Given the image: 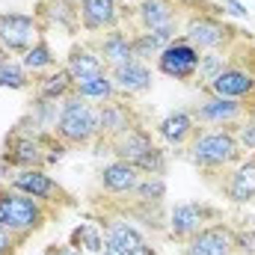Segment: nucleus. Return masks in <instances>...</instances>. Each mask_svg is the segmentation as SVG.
I'll return each mask as SVG.
<instances>
[{
    "label": "nucleus",
    "mask_w": 255,
    "mask_h": 255,
    "mask_svg": "<svg viewBox=\"0 0 255 255\" xmlns=\"http://www.w3.org/2000/svg\"><path fill=\"white\" fill-rule=\"evenodd\" d=\"M45 217H48L45 202L12 190V187H0V229H6L24 241L45 226Z\"/></svg>",
    "instance_id": "f257e3e1"
},
{
    "label": "nucleus",
    "mask_w": 255,
    "mask_h": 255,
    "mask_svg": "<svg viewBox=\"0 0 255 255\" xmlns=\"http://www.w3.org/2000/svg\"><path fill=\"white\" fill-rule=\"evenodd\" d=\"M54 136L63 139L65 145H86V142H92L98 136V110L89 107L86 98H80L77 92L63 98Z\"/></svg>",
    "instance_id": "f03ea898"
},
{
    "label": "nucleus",
    "mask_w": 255,
    "mask_h": 255,
    "mask_svg": "<svg viewBox=\"0 0 255 255\" xmlns=\"http://www.w3.org/2000/svg\"><path fill=\"white\" fill-rule=\"evenodd\" d=\"M241 142L232 130H211V133H196L190 142V160L202 169H220L235 160H241Z\"/></svg>",
    "instance_id": "7ed1b4c3"
},
{
    "label": "nucleus",
    "mask_w": 255,
    "mask_h": 255,
    "mask_svg": "<svg viewBox=\"0 0 255 255\" xmlns=\"http://www.w3.org/2000/svg\"><path fill=\"white\" fill-rule=\"evenodd\" d=\"M48 136L51 133H27L15 130L6 139L3 148V163L15 169H42L45 166V151H48Z\"/></svg>",
    "instance_id": "20e7f679"
},
{
    "label": "nucleus",
    "mask_w": 255,
    "mask_h": 255,
    "mask_svg": "<svg viewBox=\"0 0 255 255\" xmlns=\"http://www.w3.org/2000/svg\"><path fill=\"white\" fill-rule=\"evenodd\" d=\"M39 42V21L21 12L0 15V54H27Z\"/></svg>",
    "instance_id": "39448f33"
},
{
    "label": "nucleus",
    "mask_w": 255,
    "mask_h": 255,
    "mask_svg": "<svg viewBox=\"0 0 255 255\" xmlns=\"http://www.w3.org/2000/svg\"><path fill=\"white\" fill-rule=\"evenodd\" d=\"M199 60H202V54L187 39H175L160 51L157 68H160V74H166L172 80H193L199 74Z\"/></svg>",
    "instance_id": "423d86ee"
},
{
    "label": "nucleus",
    "mask_w": 255,
    "mask_h": 255,
    "mask_svg": "<svg viewBox=\"0 0 255 255\" xmlns=\"http://www.w3.org/2000/svg\"><path fill=\"white\" fill-rule=\"evenodd\" d=\"M9 187L18 193H27L39 202H51V205H68V193L45 172V169H18L9 178Z\"/></svg>",
    "instance_id": "0eeeda50"
},
{
    "label": "nucleus",
    "mask_w": 255,
    "mask_h": 255,
    "mask_svg": "<svg viewBox=\"0 0 255 255\" xmlns=\"http://www.w3.org/2000/svg\"><path fill=\"white\" fill-rule=\"evenodd\" d=\"M232 33L235 30L214 15H196V18H190V24L184 30V39L196 51H217L232 39Z\"/></svg>",
    "instance_id": "6e6552de"
},
{
    "label": "nucleus",
    "mask_w": 255,
    "mask_h": 255,
    "mask_svg": "<svg viewBox=\"0 0 255 255\" xmlns=\"http://www.w3.org/2000/svg\"><path fill=\"white\" fill-rule=\"evenodd\" d=\"M211 217H217L214 208H208V205H202V202H181V205H175L172 214H169V232H172V238H178V241H190L196 232L205 229V223H208Z\"/></svg>",
    "instance_id": "1a4fd4ad"
},
{
    "label": "nucleus",
    "mask_w": 255,
    "mask_h": 255,
    "mask_svg": "<svg viewBox=\"0 0 255 255\" xmlns=\"http://www.w3.org/2000/svg\"><path fill=\"white\" fill-rule=\"evenodd\" d=\"M238 253V238L226 226H205L187 241L184 255H235Z\"/></svg>",
    "instance_id": "9d476101"
},
{
    "label": "nucleus",
    "mask_w": 255,
    "mask_h": 255,
    "mask_svg": "<svg viewBox=\"0 0 255 255\" xmlns=\"http://www.w3.org/2000/svg\"><path fill=\"white\" fill-rule=\"evenodd\" d=\"M211 95H220V98H253L255 95V71L250 68H238V65H229L223 68L211 83H208Z\"/></svg>",
    "instance_id": "9b49d317"
},
{
    "label": "nucleus",
    "mask_w": 255,
    "mask_h": 255,
    "mask_svg": "<svg viewBox=\"0 0 255 255\" xmlns=\"http://www.w3.org/2000/svg\"><path fill=\"white\" fill-rule=\"evenodd\" d=\"M110 145H113L116 160H125V163H136L142 154H148V151L154 148L151 133H148L145 128H139V125L128 128V130H122V133H116V136L110 139Z\"/></svg>",
    "instance_id": "f8f14e48"
},
{
    "label": "nucleus",
    "mask_w": 255,
    "mask_h": 255,
    "mask_svg": "<svg viewBox=\"0 0 255 255\" xmlns=\"http://www.w3.org/2000/svg\"><path fill=\"white\" fill-rule=\"evenodd\" d=\"M77 15H80L83 30H89V33L113 30L119 21V6H116V0H83Z\"/></svg>",
    "instance_id": "ddd939ff"
},
{
    "label": "nucleus",
    "mask_w": 255,
    "mask_h": 255,
    "mask_svg": "<svg viewBox=\"0 0 255 255\" xmlns=\"http://www.w3.org/2000/svg\"><path fill=\"white\" fill-rule=\"evenodd\" d=\"M247 104L235 101V98H220V95H211L202 107H196V116L199 122H211V125H232L244 116Z\"/></svg>",
    "instance_id": "4468645a"
},
{
    "label": "nucleus",
    "mask_w": 255,
    "mask_h": 255,
    "mask_svg": "<svg viewBox=\"0 0 255 255\" xmlns=\"http://www.w3.org/2000/svg\"><path fill=\"white\" fill-rule=\"evenodd\" d=\"M110 80L119 92H128V95H136V92H145L151 86V71L148 65L139 63V60H130V63H122L116 68H110Z\"/></svg>",
    "instance_id": "2eb2a0df"
},
{
    "label": "nucleus",
    "mask_w": 255,
    "mask_h": 255,
    "mask_svg": "<svg viewBox=\"0 0 255 255\" xmlns=\"http://www.w3.org/2000/svg\"><path fill=\"white\" fill-rule=\"evenodd\" d=\"M139 169L133 166V163H125V160H113V163H107L104 169H101V175H98V181H101V187L110 193H133V187L139 184Z\"/></svg>",
    "instance_id": "dca6fc26"
},
{
    "label": "nucleus",
    "mask_w": 255,
    "mask_h": 255,
    "mask_svg": "<svg viewBox=\"0 0 255 255\" xmlns=\"http://www.w3.org/2000/svg\"><path fill=\"white\" fill-rule=\"evenodd\" d=\"M65 71L71 74L74 89H77V83H86V80L104 74V63H101V57H98L95 51H89V48H71L68 63H65Z\"/></svg>",
    "instance_id": "f3484780"
},
{
    "label": "nucleus",
    "mask_w": 255,
    "mask_h": 255,
    "mask_svg": "<svg viewBox=\"0 0 255 255\" xmlns=\"http://www.w3.org/2000/svg\"><path fill=\"white\" fill-rule=\"evenodd\" d=\"M98 57H101V63L110 65V68H116V65H122V63H130L133 60L130 39H128L122 30H110L101 39V45H98Z\"/></svg>",
    "instance_id": "a211bd4d"
},
{
    "label": "nucleus",
    "mask_w": 255,
    "mask_h": 255,
    "mask_svg": "<svg viewBox=\"0 0 255 255\" xmlns=\"http://www.w3.org/2000/svg\"><path fill=\"white\" fill-rule=\"evenodd\" d=\"M172 42V27H160V30H145L139 36L130 39L133 48V60H148V57H160V51Z\"/></svg>",
    "instance_id": "6ab92c4d"
},
{
    "label": "nucleus",
    "mask_w": 255,
    "mask_h": 255,
    "mask_svg": "<svg viewBox=\"0 0 255 255\" xmlns=\"http://www.w3.org/2000/svg\"><path fill=\"white\" fill-rule=\"evenodd\" d=\"M157 133H160L166 142H172V145H184L187 139L196 136V119H193L190 113H184V110L169 113V116L157 125Z\"/></svg>",
    "instance_id": "aec40b11"
},
{
    "label": "nucleus",
    "mask_w": 255,
    "mask_h": 255,
    "mask_svg": "<svg viewBox=\"0 0 255 255\" xmlns=\"http://www.w3.org/2000/svg\"><path fill=\"white\" fill-rule=\"evenodd\" d=\"M136 15H139L142 30H160V27H172L175 6L172 0H142Z\"/></svg>",
    "instance_id": "412c9836"
},
{
    "label": "nucleus",
    "mask_w": 255,
    "mask_h": 255,
    "mask_svg": "<svg viewBox=\"0 0 255 255\" xmlns=\"http://www.w3.org/2000/svg\"><path fill=\"white\" fill-rule=\"evenodd\" d=\"M226 193H229V199H232L235 205H247V202L255 199V154L247 160V163L238 166V172L232 175L229 190Z\"/></svg>",
    "instance_id": "4be33fe9"
},
{
    "label": "nucleus",
    "mask_w": 255,
    "mask_h": 255,
    "mask_svg": "<svg viewBox=\"0 0 255 255\" xmlns=\"http://www.w3.org/2000/svg\"><path fill=\"white\" fill-rule=\"evenodd\" d=\"M128 128H133L130 122V110H128L125 104H101L98 107V133L101 136H116V133H122Z\"/></svg>",
    "instance_id": "5701e85b"
},
{
    "label": "nucleus",
    "mask_w": 255,
    "mask_h": 255,
    "mask_svg": "<svg viewBox=\"0 0 255 255\" xmlns=\"http://www.w3.org/2000/svg\"><path fill=\"white\" fill-rule=\"evenodd\" d=\"M36 92L42 101H63L68 95H74V80L65 68H57L51 74H45L39 83H36Z\"/></svg>",
    "instance_id": "b1692460"
},
{
    "label": "nucleus",
    "mask_w": 255,
    "mask_h": 255,
    "mask_svg": "<svg viewBox=\"0 0 255 255\" xmlns=\"http://www.w3.org/2000/svg\"><path fill=\"white\" fill-rule=\"evenodd\" d=\"M139 244H142V235H139L130 223L116 220V223L107 226V247H116V250H122V253L128 255L133 247H139Z\"/></svg>",
    "instance_id": "393cba45"
},
{
    "label": "nucleus",
    "mask_w": 255,
    "mask_h": 255,
    "mask_svg": "<svg viewBox=\"0 0 255 255\" xmlns=\"http://www.w3.org/2000/svg\"><path fill=\"white\" fill-rule=\"evenodd\" d=\"M74 92H77L80 98H86V101H110L113 92H116V86H113L110 74L104 71V74H98V77H92V80H86V83H77Z\"/></svg>",
    "instance_id": "a878e982"
},
{
    "label": "nucleus",
    "mask_w": 255,
    "mask_h": 255,
    "mask_svg": "<svg viewBox=\"0 0 255 255\" xmlns=\"http://www.w3.org/2000/svg\"><path fill=\"white\" fill-rule=\"evenodd\" d=\"M24 68L27 71H45V68H54V51L45 39H39L27 54H24Z\"/></svg>",
    "instance_id": "bb28decb"
},
{
    "label": "nucleus",
    "mask_w": 255,
    "mask_h": 255,
    "mask_svg": "<svg viewBox=\"0 0 255 255\" xmlns=\"http://www.w3.org/2000/svg\"><path fill=\"white\" fill-rule=\"evenodd\" d=\"M71 247H83L86 253H101L104 250V238H101V232L95 229V226H89V223H83L80 229H74L71 232Z\"/></svg>",
    "instance_id": "cd10ccee"
},
{
    "label": "nucleus",
    "mask_w": 255,
    "mask_h": 255,
    "mask_svg": "<svg viewBox=\"0 0 255 255\" xmlns=\"http://www.w3.org/2000/svg\"><path fill=\"white\" fill-rule=\"evenodd\" d=\"M133 193H136V199L139 202H160L163 196H166V184H163V178L160 175H145V178H139V184L133 187Z\"/></svg>",
    "instance_id": "c85d7f7f"
},
{
    "label": "nucleus",
    "mask_w": 255,
    "mask_h": 255,
    "mask_svg": "<svg viewBox=\"0 0 255 255\" xmlns=\"http://www.w3.org/2000/svg\"><path fill=\"white\" fill-rule=\"evenodd\" d=\"M27 68L24 65H15L9 60H0V86L6 89H27Z\"/></svg>",
    "instance_id": "c756f323"
},
{
    "label": "nucleus",
    "mask_w": 255,
    "mask_h": 255,
    "mask_svg": "<svg viewBox=\"0 0 255 255\" xmlns=\"http://www.w3.org/2000/svg\"><path fill=\"white\" fill-rule=\"evenodd\" d=\"M142 175H163L166 172V157H163V151L160 148H151L148 154H142L136 163H133Z\"/></svg>",
    "instance_id": "7c9ffc66"
},
{
    "label": "nucleus",
    "mask_w": 255,
    "mask_h": 255,
    "mask_svg": "<svg viewBox=\"0 0 255 255\" xmlns=\"http://www.w3.org/2000/svg\"><path fill=\"white\" fill-rule=\"evenodd\" d=\"M223 68H226V60H223V54H205V57L199 60V74H202L208 83H211V80H214V77H217Z\"/></svg>",
    "instance_id": "2f4dec72"
},
{
    "label": "nucleus",
    "mask_w": 255,
    "mask_h": 255,
    "mask_svg": "<svg viewBox=\"0 0 255 255\" xmlns=\"http://www.w3.org/2000/svg\"><path fill=\"white\" fill-rule=\"evenodd\" d=\"M18 244H21V238H15L12 232L0 229V255H15V250H18Z\"/></svg>",
    "instance_id": "473e14b6"
},
{
    "label": "nucleus",
    "mask_w": 255,
    "mask_h": 255,
    "mask_svg": "<svg viewBox=\"0 0 255 255\" xmlns=\"http://www.w3.org/2000/svg\"><path fill=\"white\" fill-rule=\"evenodd\" d=\"M45 255H83V253H80L77 247H71V244H68V247H51Z\"/></svg>",
    "instance_id": "72a5a7b5"
},
{
    "label": "nucleus",
    "mask_w": 255,
    "mask_h": 255,
    "mask_svg": "<svg viewBox=\"0 0 255 255\" xmlns=\"http://www.w3.org/2000/svg\"><path fill=\"white\" fill-rule=\"evenodd\" d=\"M226 6L235 12V15H241V18H247V9H244V3H238V0H226Z\"/></svg>",
    "instance_id": "f704fd0d"
},
{
    "label": "nucleus",
    "mask_w": 255,
    "mask_h": 255,
    "mask_svg": "<svg viewBox=\"0 0 255 255\" xmlns=\"http://www.w3.org/2000/svg\"><path fill=\"white\" fill-rule=\"evenodd\" d=\"M98 255H125V253H122V250H116V247H107V244H104V250H101Z\"/></svg>",
    "instance_id": "c9c22d12"
},
{
    "label": "nucleus",
    "mask_w": 255,
    "mask_h": 255,
    "mask_svg": "<svg viewBox=\"0 0 255 255\" xmlns=\"http://www.w3.org/2000/svg\"><path fill=\"white\" fill-rule=\"evenodd\" d=\"M71 3H77V6H80V3H83V0H71Z\"/></svg>",
    "instance_id": "e433bc0d"
}]
</instances>
